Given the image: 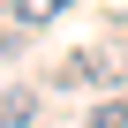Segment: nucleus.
<instances>
[{
  "mask_svg": "<svg viewBox=\"0 0 128 128\" xmlns=\"http://www.w3.org/2000/svg\"><path fill=\"white\" fill-rule=\"evenodd\" d=\"M60 83H120V60L113 53H76L68 68H60Z\"/></svg>",
  "mask_w": 128,
  "mask_h": 128,
  "instance_id": "obj_1",
  "label": "nucleus"
},
{
  "mask_svg": "<svg viewBox=\"0 0 128 128\" xmlns=\"http://www.w3.org/2000/svg\"><path fill=\"white\" fill-rule=\"evenodd\" d=\"M38 120V98L30 90H0V128H30Z\"/></svg>",
  "mask_w": 128,
  "mask_h": 128,
  "instance_id": "obj_2",
  "label": "nucleus"
},
{
  "mask_svg": "<svg viewBox=\"0 0 128 128\" xmlns=\"http://www.w3.org/2000/svg\"><path fill=\"white\" fill-rule=\"evenodd\" d=\"M60 8H68V0H15V23H23V30H38V23H53Z\"/></svg>",
  "mask_w": 128,
  "mask_h": 128,
  "instance_id": "obj_3",
  "label": "nucleus"
},
{
  "mask_svg": "<svg viewBox=\"0 0 128 128\" xmlns=\"http://www.w3.org/2000/svg\"><path fill=\"white\" fill-rule=\"evenodd\" d=\"M90 128H128V98H106V106L90 113Z\"/></svg>",
  "mask_w": 128,
  "mask_h": 128,
  "instance_id": "obj_4",
  "label": "nucleus"
}]
</instances>
